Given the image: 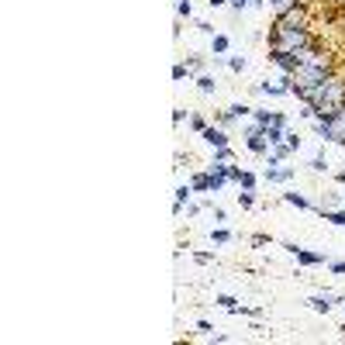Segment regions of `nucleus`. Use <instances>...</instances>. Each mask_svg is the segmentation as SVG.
<instances>
[{
    "label": "nucleus",
    "instance_id": "bb28decb",
    "mask_svg": "<svg viewBox=\"0 0 345 345\" xmlns=\"http://www.w3.org/2000/svg\"><path fill=\"white\" fill-rule=\"evenodd\" d=\"M332 270H335V273H345V263H332Z\"/></svg>",
    "mask_w": 345,
    "mask_h": 345
},
{
    "label": "nucleus",
    "instance_id": "20e7f679",
    "mask_svg": "<svg viewBox=\"0 0 345 345\" xmlns=\"http://www.w3.org/2000/svg\"><path fill=\"white\" fill-rule=\"evenodd\" d=\"M318 135L325 141H342L345 145V107L339 114H332L328 121H318Z\"/></svg>",
    "mask_w": 345,
    "mask_h": 345
},
{
    "label": "nucleus",
    "instance_id": "b1692460",
    "mask_svg": "<svg viewBox=\"0 0 345 345\" xmlns=\"http://www.w3.org/2000/svg\"><path fill=\"white\" fill-rule=\"evenodd\" d=\"M183 76H187V66H183V63H176V66H173V79H183Z\"/></svg>",
    "mask_w": 345,
    "mask_h": 345
},
{
    "label": "nucleus",
    "instance_id": "f257e3e1",
    "mask_svg": "<svg viewBox=\"0 0 345 345\" xmlns=\"http://www.w3.org/2000/svg\"><path fill=\"white\" fill-rule=\"evenodd\" d=\"M297 97L311 104V114H314L318 121H328L332 114H339V111L345 107V83L335 79V76H328V79H321L318 86L300 90Z\"/></svg>",
    "mask_w": 345,
    "mask_h": 345
},
{
    "label": "nucleus",
    "instance_id": "5701e85b",
    "mask_svg": "<svg viewBox=\"0 0 345 345\" xmlns=\"http://www.w3.org/2000/svg\"><path fill=\"white\" fill-rule=\"evenodd\" d=\"M228 66L235 69V72H242V69H245V59H242V56H235V59H231V63H228Z\"/></svg>",
    "mask_w": 345,
    "mask_h": 345
},
{
    "label": "nucleus",
    "instance_id": "7ed1b4c3",
    "mask_svg": "<svg viewBox=\"0 0 345 345\" xmlns=\"http://www.w3.org/2000/svg\"><path fill=\"white\" fill-rule=\"evenodd\" d=\"M273 49L290 52V56H300V52L311 49V35H307V28H279V24H276Z\"/></svg>",
    "mask_w": 345,
    "mask_h": 345
},
{
    "label": "nucleus",
    "instance_id": "39448f33",
    "mask_svg": "<svg viewBox=\"0 0 345 345\" xmlns=\"http://www.w3.org/2000/svg\"><path fill=\"white\" fill-rule=\"evenodd\" d=\"M286 249L297 256V263H300V266H321V263H325V256H318V252H307V249H300V245H293V242H286Z\"/></svg>",
    "mask_w": 345,
    "mask_h": 345
},
{
    "label": "nucleus",
    "instance_id": "dca6fc26",
    "mask_svg": "<svg viewBox=\"0 0 345 345\" xmlns=\"http://www.w3.org/2000/svg\"><path fill=\"white\" fill-rule=\"evenodd\" d=\"M194 190H210V176H194Z\"/></svg>",
    "mask_w": 345,
    "mask_h": 345
},
{
    "label": "nucleus",
    "instance_id": "6ab92c4d",
    "mask_svg": "<svg viewBox=\"0 0 345 345\" xmlns=\"http://www.w3.org/2000/svg\"><path fill=\"white\" fill-rule=\"evenodd\" d=\"M187 201H190V187H180V190H176V204L183 207Z\"/></svg>",
    "mask_w": 345,
    "mask_h": 345
},
{
    "label": "nucleus",
    "instance_id": "412c9836",
    "mask_svg": "<svg viewBox=\"0 0 345 345\" xmlns=\"http://www.w3.org/2000/svg\"><path fill=\"white\" fill-rule=\"evenodd\" d=\"M283 201H286V204H297V207H311L307 201H304V197H297V194H286Z\"/></svg>",
    "mask_w": 345,
    "mask_h": 345
},
{
    "label": "nucleus",
    "instance_id": "0eeeda50",
    "mask_svg": "<svg viewBox=\"0 0 345 345\" xmlns=\"http://www.w3.org/2000/svg\"><path fill=\"white\" fill-rule=\"evenodd\" d=\"M204 141L214 145V148H224V145H228V135H224L221 128H204Z\"/></svg>",
    "mask_w": 345,
    "mask_h": 345
},
{
    "label": "nucleus",
    "instance_id": "9b49d317",
    "mask_svg": "<svg viewBox=\"0 0 345 345\" xmlns=\"http://www.w3.org/2000/svg\"><path fill=\"white\" fill-rule=\"evenodd\" d=\"M256 121H259L263 128H273V125H283V118H279V114H270V111H256Z\"/></svg>",
    "mask_w": 345,
    "mask_h": 345
},
{
    "label": "nucleus",
    "instance_id": "2eb2a0df",
    "mask_svg": "<svg viewBox=\"0 0 345 345\" xmlns=\"http://www.w3.org/2000/svg\"><path fill=\"white\" fill-rule=\"evenodd\" d=\"M214 52H217V56L228 52V38H224V35H214Z\"/></svg>",
    "mask_w": 345,
    "mask_h": 345
},
{
    "label": "nucleus",
    "instance_id": "aec40b11",
    "mask_svg": "<svg viewBox=\"0 0 345 345\" xmlns=\"http://www.w3.org/2000/svg\"><path fill=\"white\" fill-rule=\"evenodd\" d=\"M238 204H242V207H252V204H256V197H252V190H245V194H238Z\"/></svg>",
    "mask_w": 345,
    "mask_h": 345
},
{
    "label": "nucleus",
    "instance_id": "f8f14e48",
    "mask_svg": "<svg viewBox=\"0 0 345 345\" xmlns=\"http://www.w3.org/2000/svg\"><path fill=\"white\" fill-rule=\"evenodd\" d=\"M332 300H335L332 293H325V297L318 293V297H311V307H314V311H332Z\"/></svg>",
    "mask_w": 345,
    "mask_h": 345
},
{
    "label": "nucleus",
    "instance_id": "4468645a",
    "mask_svg": "<svg viewBox=\"0 0 345 345\" xmlns=\"http://www.w3.org/2000/svg\"><path fill=\"white\" fill-rule=\"evenodd\" d=\"M217 307H224V311H238V300L228 297V293H221V297H217Z\"/></svg>",
    "mask_w": 345,
    "mask_h": 345
},
{
    "label": "nucleus",
    "instance_id": "ddd939ff",
    "mask_svg": "<svg viewBox=\"0 0 345 345\" xmlns=\"http://www.w3.org/2000/svg\"><path fill=\"white\" fill-rule=\"evenodd\" d=\"M210 242L224 245V242H231V231H228V228H217V231H210Z\"/></svg>",
    "mask_w": 345,
    "mask_h": 345
},
{
    "label": "nucleus",
    "instance_id": "c85d7f7f",
    "mask_svg": "<svg viewBox=\"0 0 345 345\" xmlns=\"http://www.w3.org/2000/svg\"><path fill=\"white\" fill-rule=\"evenodd\" d=\"M252 3H266V0H252Z\"/></svg>",
    "mask_w": 345,
    "mask_h": 345
},
{
    "label": "nucleus",
    "instance_id": "4be33fe9",
    "mask_svg": "<svg viewBox=\"0 0 345 345\" xmlns=\"http://www.w3.org/2000/svg\"><path fill=\"white\" fill-rule=\"evenodd\" d=\"M311 169H318V173H325V169H328V162H325V155H318V159L311 162Z\"/></svg>",
    "mask_w": 345,
    "mask_h": 345
},
{
    "label": "nucleus",
    "instance_id": "393cba45",
    "mask_svg": "<svg viewBox=\"0 0 345 345\" xmlns=\"http://www.w3.org/2000/svg\"><path fill=\"white\" fill-rule=\"evenodd\" d=\"M190 125H194L197 132H204V128H207V125H204V118H201V114H194V118H190Z\"/></svg>",
    "mask_w": 345,
    "mask_h": 345
},
{
    "label": "nucleus",
    "instance_id": "a211bd4d",
    "mask_svg": "<svg viewBox=\"0 0 345 345\" xmlns=\"http://www.w3.org/2000/svg\"><path fill=\"white\" fill-rule=\"evenodd\" d=\"M176 10H180V17H190V14H194V7H190V0H180V3H176Z\"/></svg>",
    "mask_w": 345,
    "mask_h": 345
},
{
    "label": "nucleus",
    "instance_id": "cd10ccee",
    "mask_svg": "<svg viewBox=\"0 0 345 345\" xmlns=\"http://www.w3.org/2000/svg\"><path fill=\"white\" fill-rule=\"evenodd\" d=\"M207 3H210V7H221V3H228V0H207Z\"/></svg>",
    "mask_w": 345,
    "mask_h": 345
},
{
    "label": "nucleus",
    "instance_id": "f3484780",
    "mask_svg": "<svg viewBox=\"0 0 345 345\" xmlns=\"http://www.w3.org/2000/svg\"><path fill=\"white\" fill-rule=\"evenodd\" d=\"M197 86H201V93H214V79H210V76H201Z\"/></svg>",
    "mask_w": 345,
    "mask_h": 345
},
{
    "label": "nucleus",
    "instance_id": "a878e982",
    "mask_svg": "<svg viewBox=\"0 0 345 345\" xmlns=\"http://www.w3.org/2000/svg\"><path fill=\"white\" fill-rule=\"evenodd\" d=\"M249 3H252V0H231V7H235V10H245Z\"/></svg>",
    "mask_w": 345,
    "mask_h": 345
},
{
    "label": "nucleus",
    "instance_id": "6e6552de",
    "mask_svg": "<svg viewBox=\"0 0 345 345\" xmlns=\"http://www.w3.org/2000/svg\"><path fill=\"white\" fill-rule=\"evenodd\" d=\"M228 180L242 183L245 190H252V187H256V176H252V173H245V169H228Z\"/></svg>",
    "mask_w": 345,
    "mask_h": 345
},
{
    "label": "nucleus",
    "instance_id": "423d86ee",
    "mask_svg": "<svg viewBox=\"0 0 345 345\" xmlns=\"http://www.w3.org/2000/svg\"><path fill=\"white\" fill-rule=\"evenodd\" d=\"M249 148H252V152H266V148H270V135H266L263 125L249 128Z\"/></svg>",
    "mask_w": 345,
    "mask_h": 345
},
{
    "label": "nucleus",
    "instance_id": "f03ea898",
    "mask_svg": "<svg viewBox=\"0 0 345 345\" xmlns=\"http://www.w3.org/2000/svg\"><path fill=\"white\" fill-rule=\"evenodd\" d=\"M290 79H293V93L318 86L321 79H328V59H325V56H318L314 49L300 52V56H297V69L290 72Z\"/></svg>",
    "mask_w": 345,
    "mask_h": 345
},
{
    "label": "nucleus",
    "instance_id": "9d476101",
    "mask_svg": "<svg viewBox=\"0 0 345 345\" xmlns=\"http://www.w3.org/2000/svg\"><path fill=\"white\" fill-rule=\"evenodd\" d=\"M245 114H252V107H249V104H235V107H228V111L221 114V121L228 125V121H235V118H245Z\"/></svg>",
    "mask_w": 345,
    "mask_h": 345
},
{
    "label": "nucleus",
    "instance_id": "1a4fd4ad",
    "mask_svg": "<svg viewBox=\"0 0 345 345\" xmlns=\"http://www.w3.org/2000/svg\"><path fill=\"white\" fill-rule=\"evenodd\" d=\"M293 176V169H286V166H270L266 169V180L270 183H283V180H290Z\"/></svg>",
    "mask_w": 345,
    "mask_h": 345
}]
</instances>
